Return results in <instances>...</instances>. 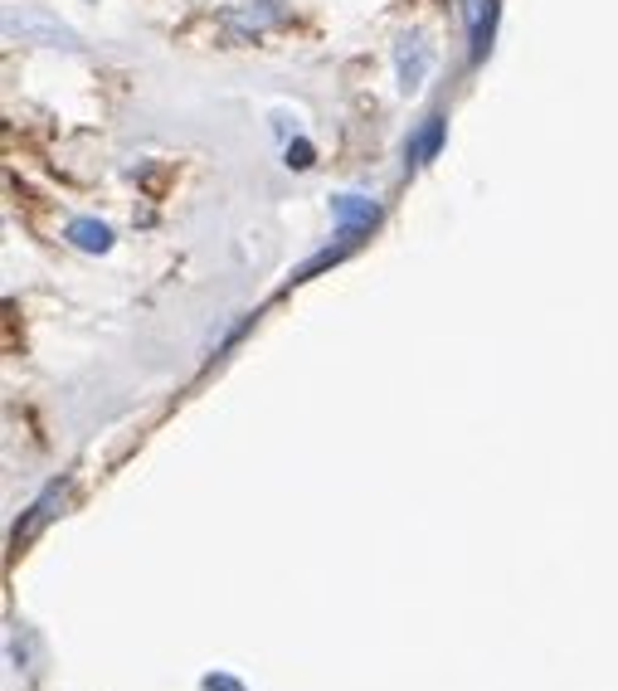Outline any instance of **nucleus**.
Instances as JSON below:
<instances>
[{"label":"nucleus","instance_id":"nucleus-1","mask_svg":"<svg viewBox=\"0 0 618 691\" xmlns=\"http://www.w3.org/2000/svg\"><path fill=\"white\" fill-rule=\"evenodd\" d=\"M463 20H468V59L482 64L497 35V0H463Z\"/></svg>","mask_w":618,"mask_h":691},{"label":"nucleus","instance_id":"nucleus-2","mask_svg":"<svg viewBox=\"0 0 618 691\" xmlns=\"http://www.w3.org/2000/svg\"><path fill=\"white\" fill-rule=\"evenodd\" d=\"M331 219H336V229L341 234H370V224L380 219V205L375 200H365V195H331Z\"/></svg>","mask_w":618,"mask_h":691},{"label":"nucleus","instance_id":"nucleus-3","mask_svg":"<svg viewBox=\"0 0 618 691\" xmlns=\"http://www.w3.org/2000/svg\"><path fill=\"white\" fill-rule=\"evenodd\" d=\"M59 507H64V487H49V492L39 497L35 507H30V516H25V521L15 526V536H10V546H15V550H20V546H30V541H35L39 531H44V526H49V521L59 516Z\"/></svg>","mask_w":618,"mask_h":691},{"label":"nucleus","instance_id":"nucleus-4","mask_svg":"<svg viewBox=\"0 0 618 691\" xmlns=\"http://www.w3.org/2000/svg\"><path fill=\"white\" fill-rule=\"evenodd\" d=\"M395 64H400V88L414 93L424 83V73H429V44H424V35H404L400 49H395Z\"/></svg>","mask_w":618,"mask_h":691},{"label":"nucleus","instance_id":"nucleus-5","mask_svg":"<svg viewBox=\"0 0 618 691\" xmlns=\"http://www.w3.org/2000/svg\"><path fill=\"white\" fill-rule=\"evenodd\" d=\"M438 146H443V117L434 112V117H424V127L409 137V146H404V166L419 171L424 161H434L438 156Z\"/></svg>","mask_w":618,"mask_h":691},{"label":"nucleus","instance_id":"nucleus-6","mask_svg":"<svg viewBox=\"0 0 618 691\" xmlns=\"http://www.w3.org/2000/svg\"><path fill=\"white\" fill-rule=\"evenodd\" d=\"M283 15V5L278 0H244L239 10H229V25L239 30V35H249V30H263V25H273Z\"/></svg>","mask_w":618,"mask_h":691},{"label":"nucleus","instance_id":"nucleus-7","mask_svg":"<svg viewBox=\"0 0 618 691\" xmlns=\"http://www.w3.org/2000/svg\"><path fill=\"white\" fill-rule=\"evenodd\" d=\"M69 239L83 249V254H108L112 249V229L108 224H98V219H73Z\"/></svg>","mask_w":618,"mask_h":691},{"label":"nucleus","instance_id":"nucleus-8","mask_svg":"<svg viewBox=\"0 0 618 691\" xmlns=\"http://www.w3.org/2000/svg\"><path fill=\"white\" fill-rule=\"evenodd\" d=\"M288 166H292V171H312V166H317V151H312V142H302V137L288 142Z\"/></svg>","mask_w":618,"mask_h":691},{"label":"nucleus","instance_id":"nucleus-9","mask_svg":"<svg viewBox=\"0 0 618 691\" xmlns=\"http://www.w3.org/2000/svg\"><path fill=\"white\" fill-rule=\"evenodd\" d=\"M200 687H205V691H244L239 682H234V677H224V672H210V677H205Z\"/></svg>","mask_w":618,"mask_h":691}]
</instances>
